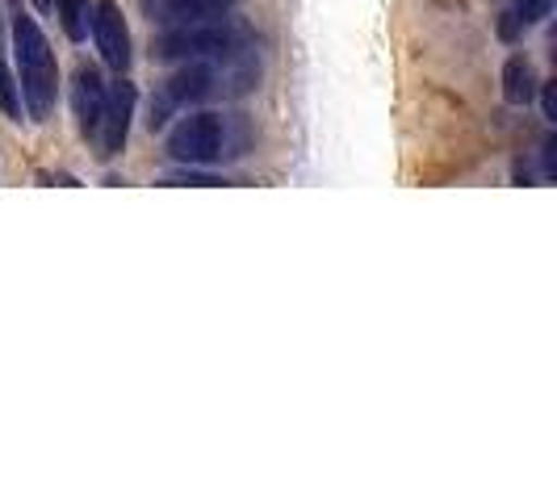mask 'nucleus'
Here are the masks:
<instances>
[{"label": "nucleus", "mask_w": 557, "mask_h": 502, "mask_svg": "<svg viewBox=\"0 0 557 502\" xmlns=\"http://www.w3.org/2000/svg\"><path fill=\"white\" fill-rule=\"evenodd\" d=\"M51 9L59 13V26L72 42H84L88 34V17H92V0H51Z\"/></svg>", "instance_id": "9d476101"}, {"label": "nucleus", "mask_w": 557, "mask_h": 502, "mask_svg": "<svg viewBox=\"0 0 557 502\" xmlns=\"http://www.w3.org/2000/svg\"><path fill=\"white\" fill-rule=\"evenodd\" d=\"M72 110H76V126H81L84 139L97 135V122H101V110H106V80L97 67L81 63L76 67V84H72Z\"/></svg>", "instance_id": "6e6552de"}, {"label": "nucleus", "mask_w": 557, "mask_h": 502, "mask_svg": "<svg viewBox=\"0 0 557 502\" xmlns=\"http://www.w3.org/2000/svg\"><path fill=\"white\" fill-rule=\"evenodd\" d=\"M143 17L151 26H189V22H210L226 17L235 9V0H139Z\"/></svg>", "instance_id": "0eeeda50"}, {"label": "nucleus", "mask_w": 557, "mask_h": 502, "mask_svg": "<svg viewBox=\"0 0 557 502\" xmlns=\"http://www.w3.org/2000/svg\"><path fill=\"white\" fill-rule=\"evenodd\" d=\"M135 105H139V92L126 76H117L113 88H106V110H101V122H97V155L101 160H113L122 155V147L131 139V117H135Z\"/></svg>", "instance_id": "39448f33"}, {"label": "nucleus", "mask_w": 557, "mask_h": 502, "mask_svg": "<svg viewBox=\"0 0 557 502\" xmlns=\"http://www.w3.org/2000/svg\"><path fill=\"white\" fill-rule=\"evenodd\" d=\"M536 67H532L524 55H511L503 63V97H507V105H529L532 97H536Z\"/></svg>", "instance_id": "1a4fd4ad"}, {"label": "nucleus", "mask_w": 557, "mask_h": 502, "mask_svg": "<svg viewBox=\"0 0 557 502\" xmlns=\"http://www.w3.org/2000/svg\"><path fill=\"white\" fill-rule=\"evenodd\" d=\"M214 80H219V76H214V59H189L176 76H168L164 97H160V105L151 110V130L164 126L172 110H189L197 101H206V97L219 88Z\"/></svg>", "instance_id": "20e7f679"}, {"label": "nucleus", "mask_w": 557, "mask_h": 502, "mask_svg": "<svg viewBox=\"0 0 557 502\" xmlns=\"http://www.w3.org/2000/svg\"><path fill=\"white\" fill-rule=\"evenodd\" d=\"M168 155L176 164L189 167L214 164V160L231 155L226 151V122L219 113H189V117H181L172 126V135H168Z\"/></svg>", "instance_id": "7ed1b4c3"}, {"label": "nucleus", "mask_w": 557, "mask_h": 502, "mask_svg": "<svg viewBox=\"0 0 557 502\" xmlns=\"http://www.w3.org/2000/svg\"><path fill=\"white\" fill-rule=\"evenodd\" d=\"M13 63H17V92H22V105L29 110L34 122H47L55 110V92H59V67L55 51L47 42V34L38 29V22L29 13L13 17Z\"/></svg>", "instance_id": "f257e3e1"}, {"label": "nucleus", "mask_w": 557, "mask_h": 502, "mask_svg": "<svg viewBox=\"0 0 557 502\" xmlns=\"http://www.w3.org/2000/svg\"><path fill=\"white\" fill-rule=\"evenodd\" d=\"M0 110L9 113V117H22V92H17V80H13L4 55H0Z\"/></svg>", "instance_id": "9b49d317"}, {"label": "nucleus", "mask_w": 557, "mask_h": 502, "mask_svg": "<svg viewBox=\"0 0 557 502\" xmlns=\"http://www.w3.org/2000/svg\"><path fill=\"white\" fill-rule=\"evenodd\" d=\"M541 105H545V117L557 122V88L554 84H541Z\"/></svg>", "instance_id": "f8f14e48"}, {"label": "nucleus", "mask_w": 557, "mask_h": 502, "mask_svg": "<svg viewBox=\"0 0 557 502\" xmlns=\"http://www.w3.org/2000/svg\"><path fill=\"white\" fill-rule=\"evenodd\" d=\"M88 26H92V38H97L101 59L110 63L117 76H126V67H131V59H135V47H131V26H126L117 0H97Z\"/></svg>", "instance_id": "423d86ee"}, {"label": "nucleus", "mask_w": 557, "mask_h": 502, "mask_svg": "<svg viewBox=\"0 0 557 502\" xmlns=\"http://www.w3.org/2000/svg\"><path fill=\"white\" fill-rule=\"evenodd\" d=\"M244 26L210 17V22H189V26H172L156 42V55L172 63H189V59H235L244 51Z\"/></svg>", "instance_id": "f03ea898"}, {"label": "nucleus", "mask_w": 557, "mask_h": 502, "mask_svg": "<svg viewBox=\"0 0 557 502\" xmlns=\"http://www.w3.org/2000/svg\"><path fill=\"white\" fill-rule=\"evenodd\" d=\"M34 4H38V9H42V13H47V9H51V0H34Z\"/></svg>", "instance_id": "ddd939ff"}]
</instances>
